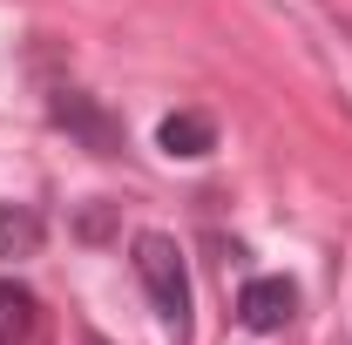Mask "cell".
<instances>
[{
	"label": "cell",
	"mask_w": 352,
	"mask_h": 345,
	"mask_svg": "<svg viewBox=\"0 0 352 345\" xmlns=\"http://www.w3.org/2000/svg\"><path fill=\"white\" fill-rule=\"evenodd\" d=\"M135 278L149 285L163 325L183 339V332H190V271H183V251H176L170 230H142V237H135Z\"/></svg>",
	"instance_id": "cell-1"
},
{
	"label": "cell",
	"mask_w": 352,
	"mask_h": 345,
	"mask_svg": "<svg viewBox=\"0 0 352 345\" xmlns=\"http://www.w3.org/2000/svg\"><path fill=\"white\" fill-rule=\"evenodd\" d=\"M292 311H298V291H292V278H251V285L237 291V318H244L251 332H278Z\"/></svg>",
	"instance_id": "cell-2"
},
{
	"label": "cell",
	"mask_w": 352,
	"mask_h": 345,
	"mask_svg": "<svg viewBox=\"0 0 352 345\" xmlns=\"http://www.w3.org/2000/svg\"><path fill=\"white\" fill-rule=\"evenodd\" d=\"M54 122H61V129H75L95 156H116V149H122V129H116L88 95H75V88H61V95H54Z\"/></svg>",
	"instance_id": "cell-3"
},
{
	"label": "cell",
	"mask_w": 352,
	"mask_h": 345,
	"mask_svg": "<svg viewBox=\"0 0 352 345\" xmlns=\"http://www.w3.org/2000/svg\"><path fill=\"white\" fill-rule=\"evenodd\" d=\"M156 142H163V156L197 163V156H210V149H217V122H210V115H197V109H176V115H163Z\"/></svg>",
	"instance_id": "cell-4"
},
{
	"label": "cell",
	"mask_w": 352,
	"mask_h": 345,
	"mask_svg": "<svg viewBox=\"0 0 352 345\" xmlns=\"http://www.w3.org/2000/svg\"><path fill=\"white\" fill-rule=\"evenodd\" d=\"M41 251V216L28 203H0V258H34Z\"/></svg>",
	"instance_id": "cell-5"
},
{
	"label": "cell",
	"mask_w": 352,
	"mask_h": 345,
	"mask_svg": "<svg viewBox=\"0 0 352 345\" xmlns=\"http://www.w3.org/2000/svg\"><path fill=\"white\" fill-rule=\"evenodd\" d=\"M28 332H34V291L0 278V345H21Z\"/></svg>",
	"instance_id": "cell-6"
},
{
	"label": "cell",
	"mask_w": 352,
	"mask_h": 345,
	"mask_svg": "<svg viewBox=\"0 0 352 345\" xmlns=\"http://www.w3.org/2000/svg\"><path fill=\"white\" fill-rule=\"evenodd\" d=\"M88 345H102V339H88Z\"/></svg>",
	"instance_id": "cell-7"
}]
</instances>
